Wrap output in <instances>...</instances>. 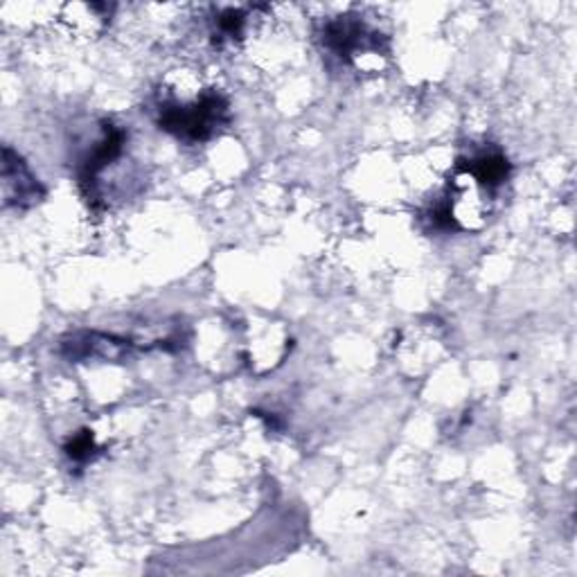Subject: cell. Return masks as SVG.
<instances>
[{
    "mask_svg": "<svg viewBox=\"0 0 577 577\" xmlns=\"http://www.w3.org/2000/svg\"><path fill=\"white\" fill-rule=\"evenodd\" d=\"M66 456L75 463H86V461H91L96 454H98V447H96V437L91 431H81L77 433L68 445H66Z\"/></svg>",
    "mask_w": 577,
    "mask_h": 577,
    "instance_id": "cell-5",
    "label": "cell"
},
{
    "mask_svg": "<svg viewBox=\"0 0 577 577\" xmlns=\"http://www.w3.org/2000/svg\"><path fill=\"white\" fill-rule=\"evenodd\" d=\"M323 43L343 62H352L362 55H384L388 51L384 34L370 30L354 16H339L336 21H330L323 32Z\"/></svg>",
    "mask_w": 577,
    "mask_h": 577,
    "instance_id": "cell-2",
    "label": "cell"
},
{
    "mask_svg": "<svg viewBox=\"0 0 577 577\" xmlns=\"http://www.w3.org/2000/svg\"><path fill=\"white\" fill-rule=\"evenodd\" d=\"M244 23H246V14L242 10H226L217 16V30L224 38L242 36Z\"/></svg>",
    "mask_w": 577,
    "mask_h": 577,
    "instance_id": "cell-6",
    "label": "cell"
},
{
    "mask_svg": "<svg viewBox=\"0 0 577 577\" xmlns=\"http://www.w3.org/2000/svg\"><path fill=\"white\" fill-rule=\"evenodd\" d=\"M458 167L476 186L485 188L487 192L503 186L510 176V163L499 152H485L474 156L471 160H458Z\"/></svg>",
    "mask_w": 577,
    "mask_h": 577,
    "instance_id": "cell-4",
    "label": "cell"
},
{
    "mask_svg": "<svg viewBox=\"0 0 577 577\" xmlns=\"http://www.w3.org/2000/svg\"><path fill=\"white\" fill-rule=\"evenodd\" d=\"M231 118L229 100L206 91L192 102H165L158 107V126L186 143L210 141Z\"/></svg>",
    "mask_w": 577,
    "mask_h": 577,
    "instance_id": "cell-1",
    "label": "cell"
},
{
    "mask_svg": "<svg viewBox=\"0 0 577 577\" xmlns=\"http://www.w3.org/2000/svg\"><path fill=\"white\" fill-rule=\"evenodd\" d=\"M3 190L5 203L16 208H27L43 199V188L36 181V176L10 147L3 152Z\"/></svg>",
    "mask_w": 577,
    "mask_h": 577,
    "instance_id": "cell-3",
    "label": "cell"
}]
</instances>
